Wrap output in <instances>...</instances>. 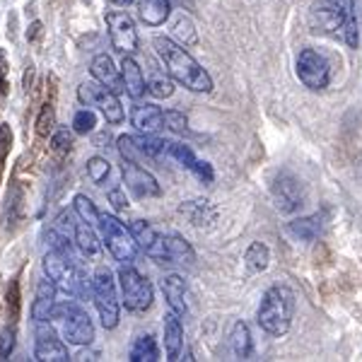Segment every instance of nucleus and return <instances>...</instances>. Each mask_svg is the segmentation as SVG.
<instances>
[{"label": "nucleus", "mask_w": 362, "mask_h": 362, "mask_svg": "<svg viewBox=\"0 0 362 362\" xmlns=\"http://www.w3.org/2000/svg\"><path fill=\"white\" fill-rule=\"evenodd\" d=\"M153 46L160 63L172 75L174 83H179L181 87H186L191 92H203V95L213 92V78H210V73L184 46L169 37H155Z\"/></svg>", "instance_id": "nucleus-1"}, {"label": "nucleus", "mask_w": 362, "mask_h": 362, "mask_svg": "<svg viewBox=\"0 0 362 362\" xmlns=\"http://www.w3.org/2000/svg\"><path fill=\"white\" fill-rule=\"evenodd\" d=\"M44 276L56 283L58 290L66 295L75 297V300H87L92 297V278L80 268L78 261H73L70 254L51 249L42 261Z\"/></svg>", "instance_id": "nucleus-2"}, {"label": "nucleus", "mask_w": 362, "mask_h": 362, "mask_svg": "<svg viewBox=\"0 0 362 362\" xmlns=\"http://www.w3.org/2000/svg\"><path fill=\"white\" fill-rule=\"evenodd\" d=\"M293 314H295V293L288 285H273L261 297L256 321H259V326L268 336L280 338L290 331Z\"/></svg>", "instance_id": "nucleus-3"}, {"label": "nucleus", "mask_w": 362, "mask_h": 362, "mask_svg": "<svg viewBox=\"0 0 362 362\" xmlns=\"http://www.w3.org/2000/svg\"><path fill=\"white\" fill-rule=\"evenodd\" d=\"M97 227H99L102 244L107 247L109 254H112L121 266H131L140 251V244L136 242V237H133L131 227H126L119 218H114V215H104V213H102V218H99Z\"/></svg>", "instance_id": "nucleus-4"}, {"label": "nucleus", "mask_w": 362, "mask_h": 362, "mask_svg": "<svg viewBox=\"0 0 362 362\" xmlns=\"http://www.w3.org/2000/svg\"><path fill=\"white\" fill-rule=\"evenodd\" d=\"M92 300H95L97 314L102 319V326L107 331H114L119 326L121 317V302L116 295V280L109 268H97L92 276Z\"/></svg>", "instance_id": "nucleus-5"}, {"label": "nucleus", "mask_w": 362, "mask_h": 362, "mask_svg": "<svg viewBox=\"0 0 362 362\" xmlns=\"http://www.w3.org/2000/svg\"><path fill=\"white\" fill-rule=\"evenodd\" d=\"M54 319L61 329V336L66 338L70 346H90L95 338V324H92L90 314L83 307H78L75 302L68 305H56Z\"/></svg>", "instance_id": "nucleus-6"}, {"label": "nucleus", "mask_w": 362, "mask_h": 362, "mask_svg": "<svg viewBox=\"0 0 362 362\" xmlns=\"http://www.w3.org/2000/svg\"><path fill=\"white\" fill-rule=\"evenodd\" d=\"M78 99L85 104V107L97 109V112L107 119L109 126L124 124L126 112H124V107H121L119 92L109 90L107 85L97 83V80H87V83L78 87Z\"/></svg>", "instance_id": "nucleus-7"}, {"label": "nucleus", "mask_w": 362, "mask_h": 362, "mask_svg": "<svg viewBox=\"0 0 362 362\" xmlns=\"http://www.w3.org/2000/svg\"><path fill=\"white\" fill-rule=\"evenodd\" d=\"M119 285H121V297H124V307L128 312H148L153 307L155 300L153 283L133 266H121Z\"/></svg>", "instance_id": "nucleus-8"}, {"label": "nucleus", "mask_w": 362, "mask_h": 362, "mask_svg": "<svg viewBox=\"0 0 362 362\" xmlns=\"http://www.w3.org/2000/svg\"><path fill=\"white\" fill-rule=\"evenodd\" d=\"M295 73H297V78H300V83L314 92L326 90L331 83L329 61H326L317 49H302L300 54H297Z\"/></svg>", "instance_id": "nucleus-9"}, {"label": "nucleus", "mask_w": 362, "mask_h": 362, "mask_svg": "<svg viewBox=\"0 0 362 362\" xmlns=\"http://www.w3.org/2000/svg\"><path fill=\"white\" fill-rule=\"evenodd\" d=\"M107 20V29H109V42H112V49L121 56H131L138 51V29L133 17L124 13V10H109L104 15Z\"/></svg>", "instance_id": "nucleus-10"}, {"label": "nucleus", "mask_w": 362, "mask_h": 362, "mask_svg": "<svg viewBox=\"0 0 362 362\" xmlns=\"http://www.w3.org/2000/svg\"><path fill=\"white\" fill-rule=\"evenodd\" d=\"M34 336H37V341H34V360H39V362H68L70 360L68 346L58 338L51 321H37Z\"/></svg>", "instance_id": "nucleus-11"}, {"label": "nucleus", "mask_w": 362, "mask_h": 362, "mask_svg": "<svg viewBox=\"0 0 362 362\" xmlns=\"http://www.w3.org/2000/svg\"><path fill=\"white\" fill-rule=\"evenodd\" d=\"M131 232L136 237V242L140 244V249L155 261V264H169V254H167V235L157 232L148 220H133Z\"/></svg>", "instance_id": "nucleus-12"}, {"label": "nucleus", "mask_w": 362, "mask_h": 362, "mask_svg": "<svg viewBox=\"0 0 362 362\" xmlns=\"http://www.w3.org/2000/svg\"><path fill=\"white\" fill-rule=\"evenodd\" d=\"M121 174H124V184L133 191V196H138V198H160L162 196L160 181H157L145 167H140V162L124 160Z\"/></svg>", "instance_id": "nucleus-13"}, {"label": "nucleus", "mask_w": 362, "mask_h": 362, "mask_svg": "<svg viewBox=\"0 0 362 362\" xmlns=\"http://www.w3.org/2000/svg\"><path fill=\"white\" fill-rule=\"evenodd\" d=\"M331 13H334V32L355 49L360 42L358 17H355V0H331Z\"/></svg>", "instance_id": "nucleus-14"}, {"label": "nucleus", "mask_w": 362, "mask_h": 362, "mask_svg": "<svg viewBox=\"0 0 362 362\" xmlns=\"http://www.w3.org/2000/svg\"><path fill=\"white\" fill-rule=\"evenodd\" d=\"M131 124L136 126L140 133H157L165 128V112L157 104L150 102H138L131 107Z\"/></svg>", "instance_id": "nucleus-15"}, {"label": "nucleus", "mask_w": 362, "mask_h": 362, "mask_svg": "<svg viewBox=\"0 0 362 362\" xmlns=\"http://www.w3.org/2000/svg\"><path fill=\"white\" fill-rule=\"evenodd\" d=\"M56 283L51 278H44L39 280L37 285V295H34V302H32V319L34 324L37 321H51L54 319V312H56Z\"/></svg>", "instance_id": "nucleus-16"}, {"label": "nucleus", "mask_w": 362, "mask_h": 362, "mask_svg": "<svg viewBox=\"0 0 362 362\" xmlns=\"http://www.w3.org/2000/svg\"><path fill=\"white\" fill-rule=\"evenodd\" d=\"M121 78H124V92L128 97L133 99V102H138V99L145 97V92H148V83H145V73L143 68H140V63L131 56H124L121 58Z\"/></svg>", "instance_id": "nucleus-17"}, {"label": "nucleus", "mask_w": 362, "mask_h": 362, "mask_svg": "<svg viewBox=\"0 0 362 362\" xmlns=\"http://www.w3.org/2000/svg\"><path fill=\"white\" fill-rule=\"evenodd\" d=\"M90 73L97 83L107 85L114 92H124V78H121V68H116V63L112 61V56L99 54L92 58L90 63Z\"/></svg>", "instance_id": "nucleus-18"}, {"label": "nucleus", "mask_w": 362, "mask_h": 362, "mask_svg": "<svg viewBox=\"0 0 362 362\" xmlns=\"http://www.w3.org/2000/svg\"><path fill=\"white\" fill-rule=\"evenodd\" d=\"M273 191H276V201L280 210H295L297 206H302V186L290 174H280Z\"/></svg>", "instance_id": "nucleus-19"}, {"label": "nucleus", "mask_w": 362, "mask_h": 362, "mask_svg": "<svg viewBox=\"0 0 362 362\" xmlns=\"http://www.w3.org/2000/svg\"><path fill=\"white\" fill-rule=\"evenodd\" d=\"M162 293H165V300L172 312H177L179 317H186L189 312V305H186V283L184 278L172 273V276L162 278Z\"/></svg>", "instance_id": "nucleus-20"}, {"label": "nucleus", "mask_w": 362, "mask_h": 362, "mask_svg": "<svg viewBox=\"0 0 362 362\" xmlns=\"http://www.w3.org/2000/svg\"><path fill=\"white\" fill-rule=\"evenodd\" d=\"M184 350V326L177 312L165 314V353L167 360H179Z\"/></svg>", "instance_id": "nucleus-21"}, {"label": "nucleus", "mask_w": 362, "mask_h": 362, "mask_svg": "<svg viewBox=\"0 0 362 362\" xmlns=\"http://www.w3.org/2000/svg\"><path fill=\"white\" fill-rule=\"evenodd\" d=\"M97 232H95V225L90 223H75V230H73V244L75 249L80 251L83 256H87V259H95V256L99 254V249H102V242H99Z\"/></svg>", "instance_id": "nucleus-22"}, {"label": "nucleus", "mask_w": 362, "mask_h": 362, "mask_svg": "<svg viewBox=\"0 0 362 362\" xmlns=\"http://www.w3.org/2000/svg\"><path fill=\"white\" fill-rule=\"evenodd\" d=\"M179 213L184 215L194 227H208L215 223V208L210 206V201H206V198H196V201L181 203Z\"/></svg>", "instance_id": "nucleus-23"}, {"label": "nucleus", "mask_w": 362, "mask_h": 362, "mask_svg": "<svg viewBox=\"0 0 362 362\" xmlns=\"http://www.w3.org/2000/svg\"><path fill=\"white\" fill-rule=\"evenodd\" d=\"M138 15L148 27H162L172 15L169 0H138Z\"/></svg>", "instance_id": "nucleus-24"}, {"label": "nucleus", "mask_w": 362, "mask_h": 362, "mask_svg": "<svg viewBox=\"0 0 362 362\" xmlns=\"http://www.w3.org/2000/svg\"><path fill=\"white\" fill-rule=\"evenodd\" d=\"M145 83H148V92L157 99H167L174 95V80L172 75L167 73L165 66H150L148 68V75H145Z\"/></svg>", "instance_id": "nucleus-25"}, {"label": "nucleus", "mask_w": 362, "mask_h": 362, "mask_svg": "<svg viewBox=\"0 0 362 362\" xmlns=\"http://www.w3.org/2000/svg\"><path fill=\"white\" fill-rule=\"evenodd\" d=\"M128 360L131 362H155L160 360V348H157V341L150 334L138 336L133 341L131 350H128Z\"/></svg>", "instance_id": "nucleus-26"}, {"label": "nucleus", "mask_w": 362, "mask_h": 362, "mask_svg": "<svg viewBox=\"0 0 362 362\" xmlns=\"http://www.w3.org/2000/svg\"><path fill=\"white\" fill-rule=\"evenodd\" d=\"M167 254H169V264H194L196 261V251L179 235H167Z\"/></svg>", "instance_id": "nucleus-27"}, {"label": "nucleus", "mask_w": 362, "mask_h": 362, "mask_svg": "<svg viewBox=\"0 0 362 362\" xmlns=\"http://www.w3.org/2000/svg\"><path fill=\"white\" fill-rule=\"evenodd\" d=\"M230 341H232V350H235L237 358L247 360L251 355V334H249V326L244 324V321H235Z\"/></svg>", "instance_id": "nucleus-28"}, {"label": "nucleus", "mask_w": 362, "mask_h": 362, "mask_svg": "<svg viewBox=\"0 0 362 362\" xmlns=\"http://www.w3.org/2000/svg\"><path fill=\"white\" fill-rule=\"evenodd\" d=\"M321 227H324V218L321 215H309V218H300L290 223V232L300 239H317Z\"/></svg>", "instance_id": "nucleus-29"}, {"label": "nucleus", "mask_w": 362, "mask_h": 362, "mask_svg": "<svg viewBox=\"0 0 362 362\" xmlns=\"http://www.w3.org/2000/svg\"><path fill=\"white\" fill-rule=\"evenodd\" d=\"M244 261H247L249 271L254 273H264L268 264H271V251H268L266 244L261 242H254L251 247L247 249V256H244Z\"/></svg>", "instance_id": "nucleus-30"}, {"label": "nucleus", "mask_w": 362, "mask_h": 362, "mask_svg": "<svg viewBox=\"0 0 362 362\" xmlns=\"http://www.w3.org/2000/svg\"><path fill=\"white\" fill-rule=\"evenodd\" d=\"M73 210L78 213L80 220H85V223L90 225H99V218H102V213L97 210V206L92 203V198H87L85 194H78L73 198Z\"/></svg>", "instance_id": "nucleus-31"}, {"label": "nucleus", "mask_w": 362, "mask_h": 362, "mask_svg": "<svg viewBox=\"0 0 362 362\" xmlns=\"http://www.w3.org/2000/svg\"><path fill=\"white\" fill-rule=\"evenodd\" d=\"M5 302H8V319L10 324H17L22 309V293H20V278H13L8 285V293H5Z\"/></svg>", "instance_id": "nucleus-32"}, {"label": "nucleus", "mask_w": 362, "mask_h": 362, "mask_svg": "<svg viewBox=\"0 0 362 362\" xmlns=\"http://www.w3.org/2000/svg\"><path fill=\"white\" fill-rule=\"evenodd\" d=\"M167 157L177 162V165H181L184 169H189V172H191V167H194L196 160H198V157L194 155V150H191L189 145H184V143H169Z\"/></svg>", "instance_id": "nucleus-33"}, {"label": "nucleus", "mask_w": 362, "mask_h": 362, "mask_svg": "<svg viewBox=\"0 0 362 362\" xmlns=\"http://www.w3.org/2000/svg\"><path fill=\"white\" fill-rule=\"evenodd\" d=\"M112 174V165L104 157H90L87 160V177L92 179V184H104Z\"/></svg>", "instance_id": "nucleus-34"}, {"label": "nucleus", "mask_w": 362, "mask_h": 362, "mask_svg": "<svg viewBox=\"0 0 362 362\" xmlns=\"http://www.w3.org/2000/svg\"><path fill=\"white\" fill-rule=\"evenodd\" d=\"M97 126V116L92 112L90 107L87 109H80V112H75L73 116V131L78 133V136H87V133H92Z\"/></svg>", "instance_id": "nucleus-35"}, {"label": "nucleus", "mask_w": 362, "mask_h": 362, "mask_svg": "<svg viewBox=\"0 0 362 362\" xmlns=\"http://www.w3.org/2000/svg\"><path fill=\"white\" fill-rule=\"evenodd\" d=\"M165 126L174 133H186L189 131V119H186L184 112H177V109H167L165 112Z\"/></svg>", "instance_id": "nucleus-36"}, {"label": "nucleus", "mask_w": 362, "mask_h": 362, "mask_svg": "<svg viewBox=\"0 0 362 362\" xmlns=\"http://www.w3.org/2000/svg\"><path fill=\"white\" fill-rule=\"evenodd\" d=\"M10 148H13V131H10L8 124L0 126V174L5 169V162L10 157Z\"/></svg>", "instance_id": "nucleus-37"}, {"label": "nucleus", "mask_w": 362, "mask_h": 362, "mask_svg": "<svg viewBox=\"0 0 362 362\" xmlns=\"http://www.w3.org/2000/svg\"><path fill=\"white\" fill-rule=\"evenodd\" d=\"M15 350V324H10L8 329L0 331V358H10V353Z\"/></svg>", "instance_id": "nucleus-38"}, {"label": "nucleus", "mask_w": 362, "mask_h": 362, "mask_svg": "<svg viewBox=\"0 0 362 362\" xmlns=\"http://www.w3.org/2000/svg\"><path fill=\"white\" fill-rule=\"evenodd\" d=\"M10 95V63L5 51L0 49V97Z\"/></svg>", "instance_id": "nucleus-39"}, {"label": "nucleus", "mask_w": 362, "mask_h": 362, "mask_svg": "<svg viewBox=\"0 0 362 362\" xmlns=\"http://www.w3.org/2000/svg\"><path fill=\"white\" fill-rule=\"evenodd\" d=\"M191 174H196V177L201 179L203 184H210V181L215 179L213 167H210V162H206V160H196V165L191 167Z\"/></svg>", "instance_id": "nucleus-40"}, {"label": "nucleus", "mask_w": 362, "mask_h": 362, "mask_svg": "<svg viewBox=\"0 0 362 362\" xmlns=\"http://www.w3.org/2000/svg\"><path fill=\"white\" fill-rule=\"evenodd\" d=\"M109 203H112V208L116 210V213H121V210L128 208V198H126V191L121 189V186H116V189L109 191Z\"/></svg>", "instance_id": "nucleus-41"}, {"label": "nucleus", "mask_w": 362, "mask_h": 362, "mask_svg": "<svg viewBox=\"0 0 362 362\" xmlns=\"http://www.w3.org/2000/svg\"><path fill=\"white\" fill-rule=\"evenodd\" d=\"M51 128H54V112L46 107L42 112V116L37 119V133L44 138V136H49V133H51Z\"/></svg>", "instance_id": "nucleus-42"}, {"label": "nucleus", "mask_w": 362, "mask_h": 362, "mask_svg": "<svg viewBox=\"0 0 362 362\" xmlns=\"http://www.w3.org/2000/svg\"><path fill=\"white\" fill-rule=\"evenodd\" d=\"M51 143H54L56 150H70V145H73V136L68 133V128H61V131L51 138Z\"/></svg>", "instance_id": "nucleus-43"}, {"label": "nucleus", "mask_w": 362, "mask_h": 362, "mask_svg": "<svg viewBox=\"0 0 362 362\" xmlns=\"http://www.w3.org/2000/svg\"><path fill=\"white\" fill-rule=\"evenodd\" d=\"M39 34H42V22H34V25L29 27V32H27V39H37Z\"/></svg>", "instance_id": "nucleus-44"}, {"label": "nucleus", "mask_w": 362, "mask_h": 362, "mask_svg": "<svg viewBox=\"0 0 362 362\" xmlns=\"http://www.w3.org/2000/svg\"><path fill=\"white\" fill-rule=\"evenodd\" d=\"M109 3H114V5H119V8H126V5H131V3H136V0H109Z\"/></svg>", "instance_id": "nucleus-45"}]
</instances>
